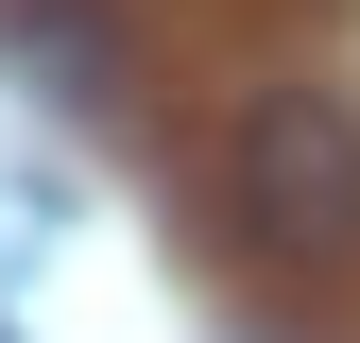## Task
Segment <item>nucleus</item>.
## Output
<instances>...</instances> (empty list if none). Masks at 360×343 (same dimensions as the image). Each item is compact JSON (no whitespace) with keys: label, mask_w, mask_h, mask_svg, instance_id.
Returning <instances> with one entry per match:
<instances>
[{"label":"nucleus","mask_w":360,"mask_h":343,"mask_svg":"<svg viewBox=\"0 0 360 343\" xmlns=\"http://www.w3.org/2000/svg\"><path fill=\"white\" fill-rule=\"evenodd\" d=\"M223 224L275 275H343L360 257V103L343 86H257L223 120Z\"/></svg>","instance_id":"f257e3e1"}]
</instances>
